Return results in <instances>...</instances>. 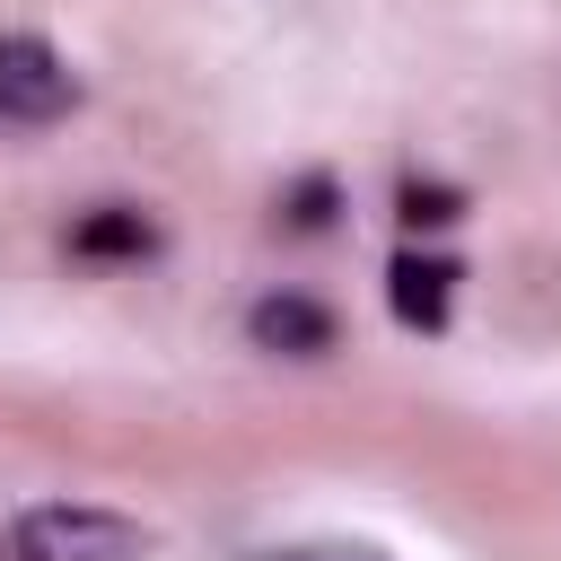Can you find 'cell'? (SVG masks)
<instances>
[{
    "label": "cell",
    "mask_w": 561,
    "mask_h": 561,
    "mask_svg": "<svg viewBox=\"0 0 561 561\" xmlns=\"http://www.w3.org/2000/svg\"><path fill=\"white\" fill-rule=\"evenodd\" d=\"M79 105L70 61L44 35H0V123H61Z\"/></svg>",
    "instance_id": "obj_2"
},
{
    "label": "cell",
    "mask_w": 561,
    "mask_h": 561,
    "mask_svg": "<svg viewBox=\"0 0 561 561\" xmlns=\"http://www.w3.org/2000/svg\"><path fill=\"white\" fill-rule=\"evenodd\" d=\"M9 543H18V561H149L158 552V535L140 517L96 508V500H35V508H18Z\"/></svg>",
    "instance_id": "obj_1"
},
{
    "label": "cell",
    "mask_w": 561,
    "mask_h": 561,
    "mask_svg": "<svg viewBox=\"0 0 561 561\" xmlns=\"http://www.w3.org/2000/svg\"><path fill=\"white\" fill-rule=\"evenodd\" d=\"M149 245H158V228L140 210H96L70 228V254H149Z\"/></svg>",
    "instance_id": "obj_5"
},
{
    "label": "cell",
    "mask_w": 561,
    "mask_h": 561,
    "mask_svg": "<svg viewBox=\"0 0 561 561\" xmlns=\"http://www.w3.org/2000/svg\"><path fill=\"white\" fill-rule=\"evenodd\" d=\"M386 280H394L386 298H394V316H403V324H421V333H438V324H447V280H456L447 263H421V254H403Z\"/></svg>",
    "instance_id": "obj_4"
},
{
    "label": "cell",
    "mask_w": 561,
    "mask_h": 561,
    "mask_svg": "<svg viewBox=\"0 0 561 561\" xmlns=\"http://www.w3.org/2000/svg\"><path fill=\"white\" fill-rule=\"evenodd\" d=\"M245 333H254L263 351H289V359H316V351H333V316H324L316 298H263V307L245 316Z\"/></svg>",
    "instance_id": "obj_3"
},
{
    "label": "cell",
    "mask_w": 561,
    "mask_h": 561,
    "mask_svg": "<svg viewBox=\"0 0 561 561\" xmlns=\"http://www.w3.org/2000/svg\"><path fill=\"white\" fill-rule=\"evenodd\" d=\"M263 561H394V552H377V543H280Z\"/></svg>",
    "instance_id": "obj_6"
}]
</instances>
